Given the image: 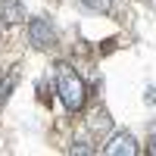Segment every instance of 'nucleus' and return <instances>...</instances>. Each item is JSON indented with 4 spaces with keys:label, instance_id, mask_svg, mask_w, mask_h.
Instances as JSON below:
<instances>
[{
    "label": "nucleus",
    "instance_id": "f257e3e1",
    "mask_svg": "<svg viewBox=\"0 0 156 156\" xmlns=\"http://www.w3.org/2000/svg\"><path fill=\"white\" fill-rule=\"evenodd\" d=\"M56 94H59V100L66 103V109H81L84 106V81L78 78L69 66H56Z\"/></svg>",
    "mask_w": 156,
    "mask_h": 156
},
{
    "label": "nucleus",
    "instance_id": "f03ea898",
    "mask_svg": "<svg viewBox=\"0 0 156 156\" xmlns=\"http://www.w3.org/2000/svg\"><path fill=\"white\" fill-rule=\"evenodd\" d=\"M103 153H106V156H134L137 153V140L128 131H119V134L109 137V144L103 147Z\"/></svg>",
    "mask_w": 156,
    "mask_h": 156
},
{
    "label": "nucleus",
    "instance_id": "7ed1b4c3",
    "mask_svg": "<svg viewBox=\"0 0 156 156\" xmlns=\"http://www.w3.org/2000/svg\"><path fill=\"white\" fill-rule=\"evenodd\" d=\"M53 25H50L47 19H31V25H28V41L34 44V47H50L53 44Z\"/></svg>",
    "mask_w": 156,
    "mask_h": 156
},
{
    "label": "nucleus",
    "instance_id": "20e7f679",
    "mask_svg": "<svg viewBox=\"0 0 156 156\" xmlns=\"http://www.w3.org/2000/svg\"><path fill=\"white\" fill-rule=\"evenodd\" d=\"M0 12H3V22H6V25H16V22L25 19L22 0H0Z\"/></svg>",
    "mask_w": 156,
    "mask_h": 156
},
{
    "label": "nucleus",
    "instance_id": "39448f33",
    "mask_svg": "<svg viewBox=\"0 0 156 156\" xmlns=\"http://www.w3.org/2000/svg\"><path fill=\"white\" fill-rule=\"evenodd\" d=\"M12 87H16V72H9L3 81H0V103H6L9 94H12Z\"/></svg>",
    "mask_w": 156,
    "mask_h": 156
},
{
    "label": "nucleus",
    "instance_id": "423d86ee",
    "mask_svg": "<svg viewBox=\"0 0 156 156\" xmlns=\"http://www.w3.org/2000/svg\"><path fill=\"white\" fill-rule=\"evenodd\" d=\"M78 3H81V6H87V9H94V12H106L112 0H78Z\"/></svg>",
    "mask_w": 156,
    "mask_h": 156
},
{
    "label": "nucleus",
    "instance_id": "0eeeda50",
    "mask_svg": "<svg viewBox=\"0 0 156 156\" xmlns=\"http://www.w3.org/2000/svg\"><path fill=\"white\" fill-rule=\"evenodd\" d=\"M90 128H109V115L106 112H94V115H90Z\"/></svg>",
    "mask_w": 156,
    "mask_h": 156
},
{
    "label": "nucleus",
    "instance_id": "6e6552de",
    "mask_svg": "<svg viewBox=\"0 0 156 156\" xmlns=\"http://www.w3.org/2000/svg\"><path fill=\"white\" fill-rule=\"evenodd\" d=\"M150 153H153V156H156V125H153V128H150Z\"/></svg>",
    "mask_w": 156,
    "mask_h": 156
},
{
    "label": "nucleus",
    "instance_id": "1a4fd4ad",
    "mask_svg": "<svg viewBox=\"0 0 156 156\" xmlns=\"http://www.w3.org/2000/svg\"><path fill=\"white\" fill-rule=\"evenodd\" d=\"M147 103H156V87H150V90H147Z\"/></svg>",
    "mask_w": 156,
    "mask_h": 156
}]
</instances>
